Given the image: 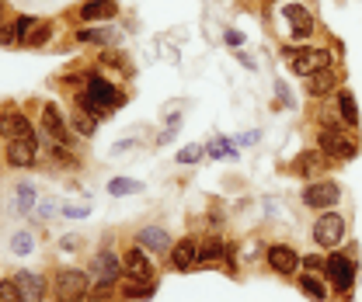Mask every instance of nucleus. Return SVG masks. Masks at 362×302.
<instances>
[{
	"label": "nucleus",
	"mask_w": 362,
	"mask_h": 302,
	"mask_svg": "<svg viewBox=\"0 0 362 302\" xmlns=\"http://www.w3.org/2000/svg\"><path fill=\"white\" fill-rule=\"evenodd\" d=\"M317 150L327 160H352L359 153V139L349 132V126H320V132H317Z\"/></svg>",
	"instance_id": "obj_1"
},
{
	"label": "nucleus",
	"mask_w": 362,
	"mask_h": 302,
	"mask_svg": "<svg viewBox=\"0 0 362 302\" xmlns=\"http://www.w3.org/2000/svg\"><path fill=\"white\" fill-rule=\"evenodd\" d=\"M90 282L98 285V292H108L126 271H122V260H119V254H112V250H98L94 258H90V267H88ZM94 292V296H98Z\"/></svg>",
	"instance_id": "obj_2"
},
{
	"label": "nucleus",
	"mask_w": 362,
	"mask_h": 302,
	"mask_svg": "<svg viewBox=\"0 0 362 302\" xmlns=\"http://www.w3.org/2000/svg\"><path fill=\"white\" fill-rule=\"evenodd\" d=\"M90 274L88 271H77V267H59L56 278H52V289H56V302H81L88 296Z\"/></svg>",
	"instance_id": "obj_3"
},
{
	"label": "nucleus",
	"mask_w": 362,
	"mask_h": 302,
	"mask_svg": "<svg viewBox=\"0 0 362 302\" xmlns=\"http://www.w3.org/2000/svg\"><path fill=\"white\" fill-rule=\"evenodd\" d=\"M122 271H126V282H136V285H157V267H153V260H150V250H143L139 243H136L133 250H126Z\"/></svg>",
	"instance_id": "obj_4"
},
{
	"label": "nucleus",
	"mask_w": 362,
	"mask_h": 302,
	"mask_svg": "<svg viewBox=\"0 0 362 302\" xmlns=\"http://www.w3.org/2000/svg\"><path fill=\"white\" fill-rule=\"evenodd\" d=\"M324 278H327L341 296H349L352 285H356V260L349 258V254H331V258L324 260Z\"/></svg>",
	"instance_id": "obj_5"
},
{
	"label": "nucleus",
	"mask_w": 362,
	"mask_h": 302,
	"mask_svg": "<svg viewBox=\"0 0 362 302\" xmlns=\"http://www.w3.org/2000/svg\"><path fill=\"white\" fill-rule=\"evenodd\" d=\"M341 202V188L334 184V181H310L307 188H303V205L307 209H317V212H324V209H334Z\"/></svg>",
	"instance_id": "obj_6"
},
{
	"label": "nucleus",
	"mask_w": 362,
	"mask_h": 302,
	"mask_svg": "<svg viewBox=\"0 0 362 302\" xmlns=\"http://www.w3.org/2000/svg\"><path fill=\"white\" fill-rule=\"evenodd\" d=\"M345 240V219L338 212H320L314 222V243L324 250H334Z\"/></svg>",
	"instance_id": "obj_7"
},
{
	"label": "nucleus",
	"mask_w": 362,
	"mask_h": 302,
	"mask_svg": "<svg viewBox=\"0 0 362 302\" xmlns=\"http://www.w3.org/2000/svg\"><path fill=\"white\" fill-rule=\"evenodd\" d=\"M0 135L11 139H25V143H39V135L32 129V122L18 111V108H0Z\"/></svg>",
	"instance_id": "obj_8"
},
{
	"label": "nucleus",
	"mask_w": 362,
	"mask_h": 302,
	"mask_svg": "<svg viewBox=\"0 0 362 302\" xmlns=\"http://www.w3.org/2000/svg\"><path fill=\"white\" fill-rule=\"evenodd\" d=\"M282 18H286V25H289V35L296 39V42H303V39H310L317 32V21H314V14L303 7V4H286L282 7Z\"/></svg>",
	"instance_id": "obj_9"
},
{
	"label": "nucleus",
	"mask_w": 362,
	"mask_h": 302,
	"mask_svg": "<svg viewBox=\"0 0 362 302\" xmlns=\"http://www.w3.org/2000/svg\"><path fill=\"white\" fill-rule=\"evenodd\" d=\"M289 66L300 77H314L320 70H331V52L327 49H296V56L289 59Z\"/></svg>",
	"instance_id": "obj_10"
},
{
	"label": "nucleus",
	"mask_w": 362,
	"mask_h": 302,
	"mask_svg": "<svg viewBox=\"0 0 362 302\" xmlns=\"http://www.w3.org/2000/svg\"><path fill=\"white\" fill-rule=\"evenodd\" d=\"M42 143H63V146H74L70 126L63 122V111H59L56 104H45L42 108Z\"/></svg>",
	"instance_id": "obj_11"
},
{
	"label": "nucleus",
	"mask_w": 362,
	"mask_h": 302,
	"mask_svg": "<svg viewBox=\"0 0 362 302\" xmlns=\"http://www.w3.org/2000/svg\"><path fill=\"white\" fill-rule=\"evenodd\" d=\"M265 258H269V267L275 274H296L300 264H303V258L296 254V247H289V243H272Z\"/></svg>",
	"instance_id": "obj_12"
},
{
	"label": "nucleus",
	"mask_w": 362,
	"mask_h": 302,
	"mask_svg": "<svg viewBox=\"0 0 362 302\" xmlns=\"http://www.w3.org/2000/svg\"><path fill=\"white\" fill-rule=\"evenodd\" d=\"M136 243H139L143 250H153V254H168V250L175 247L171 233L160 229V226H143V229L136 233Z\"/></svg>",
	"instance_id": "obj_13"
},
{
	"label": "nucleus",
	"mask_w": 362,
	"mask_h": 302,
	"mask_svg": "<svg viewBox=\"0 0 362 302\" xmlns=\"http://www.w3.org/2000/svg\"><path fill=\"white\" fill-rule=\"evenodd\" d=\"M88 94L98 101V104H105L108 111L122 104V94L115 90V84H108V80H105V77H98V73H90L88 77Z\"/></svg>",
	"instance_id": "obj_14"
},
{
	"label": "nucleus",
	"mask_w": 362,
	"mask_h": 302,
	"mask_svg": "<svg viewBox=\"0 0 362 302\" xmlns=\"http://www.w3.org/2000/svg\"><path fill=\"white\" fill-rule=\"evenodd\" d=\"M14 282H18L21 302H45V278L42 274H35V271H18Z\"/></svg>",
	"instance_id": "obj_15"
},
{
	"label": "nucleus",
	"mask_w": 362,
	"mask_h": 302,
	"mask_svg": "<svg viewBox=\"0 0 362 302\" xmlns=\"http://www.w3.org/2000/svg\"><path fill=\"white\" fill-rule=\"evenodd\" d=\"M324 160H327V157H324L320 150H303V153H300V157L289 164V171L296 174V177L317 181V177H320V167H324Z\"/></svg>",
	"instance_id": "obj_16"
},
{
	"label": "nucleus",
	"mask_w": 362,
	"mask_h": 302,
	"mask_svg": "<svg viewBox=\"0 0 362 302\" xmlns=\"http://www.w3.org/2000/svg\"><path fill=\"white\" fill-rule=\"evenodd\" d=\"M35 157H39V143H25V139L7 143V164L11 167H32Z\"/></svg>",
	"instance_id": "obj_17"
},
{
	"label": "nucleus",
	"mask_w": 362,
	"mask_h": 302,
	"mask_svg": "<svg viewBox=\"0 0 362 302\" xmlns=\"http://www.w3.org/2000/svg\"><path fill=\"white\" fill-rule=\"evenodd\" d=\"M168 258H171V267H175V271H188V267L195 264V258H199V240H192V236L178 240V243L168 250Z\"/></svg>",
	"instance_id": "obj_18"
},
{
	"label": "nucleus",
	"mask_w": 362,
	"mask_h": 302,
	"mask_svg": "<svg viewBox=\"0 0 362 302\" xmlns=\"http://www.w3.org/2000/svg\"><path fill=\"white\" fill-rule=\"evenodd\" d=\"M226 250H230V243H223L220 236H209V240H202V243H199V258H195V264H199V267L220 264V260L226 258Z\"/></svg>",
	"instance_id": "obj_19"
},
{
	"label": "nucleus",
	"mask_w": 362,
	"mask_h": 302,
	"mask_svg": "<svg viewBox=\"0 0 362 302\" xmlns=\"http://www.w3.org/2000/svg\"><path fill=\"white\" fill-rule=\"evenodd\" d=\"M338 122L341 126H349V129H356L359 126V104H356V97H352V90H345V87H338Z\"/></svg>",
	"instance_id": "obj_20"
},
{
	"label": "nucleus",
	"mask_w": 362,
	"mask_h": 302,
	"mask_svg": "<svg viewBox=\"0 0 362 302\" xmlns=\"http://www.w3.org/2000/svg\"><path fill=\"white\" fill-rule=\"evenodd\" d=\"M115 14H119V4L115 0H88L81 7V18L84 21H112Z\"/></svg>",
	"instance_id": "obj_21"
},
{
	"label": "nucleus",
	"mask_w": 362,
	"mask_h": 302,
	"mask_svg": "<svg viewBox=\"0 0 362 302\" xmlns=\"http://www.w3.org/2000/svg\"><path fill=\"white\" fill-rule=\"evenodd\" d=\"M35 198H39V195H35V184H32V181H21V184L14 188V212H18V216H28V212L35 209Z\"/></svg>",
	"instance_id": "obj_22"
},
{
	"label": "nucleus",
	"mask_w": 362,
	"mask_h": 302,
	"mask_svg": "<svg viewBox=\"0 0 362 302\" xmlns=\"http://www.w3.org/2000/svg\"><path fill=\"white\" fill-rule=\"evenodd\" d=\"M296 285H300V292H303L307 299H314V302H324V299H327V285H324L317 274H310V271H300Z\"/></svg>",
	"instance_id": "obj_23"
},
{
	"label": "nucleus",
	"mask_w": 362,
	"mask_h": 302,
	"mask_svg": "<svg viewBox=\"0 0 362 302\" xmlns=\"http://www.w3.org/2000/svg\"><path fill=\"white\" fill-rule=\"evenodd\" d=\"M334 87H338V77H334L331 70H320V73H314V77H310L307 90H310V97H324V94H331Z\"/></svg>",
	"instance_id": "obj_24"
},
{
	"label": "nucleus",
	"mask_w": 362,
	"mask_h": 302,
	"mask_svg": "<svg viewBox=\"0 0 362 302\" xmlns=\"http://www.w3.org/2000/svg\"><path fill=\"white\" fill-rule=\"evenodd\" d=\"M77 39H81V42L112 45V42H119V32H115V28H81V32H77Z\"/></svg>",
	"instance_id": "obj_25"
},
{
	"label": "nucleus",
	"mask_w": 362,
	"mask_h": 302,
	"mask_svg": "<svg viewBox=\"0 0 362 302\" xmlns=\"http://www.w3.org/2000/svg\"><path fill=\"white\" fill-rule=\"evenodd\" d=\"M77 104H81V111H88L90 119H94V122H105V119L112 115V111H108L105 104H98V101L90 97L88 90H84V94H77Z\"/></svg>",
	"instance_id": "obj_26"
},
{
	"label": "nucleus",
	"mask_w": 362,
	"mask_h": 302,
	"mask_svg": "<svg viewBox=\"0 0 362 302\" xmlns=\"http://www.w3.org/2000/svg\"><path fill=\"white\" fill-rule=\"evenodd\" d=\"M11 250H14L18 258H28V254L35 250V236H32L28 229H18V233L11 236Z\"/></svg>",
	"instance_id": "obj_27"
},
{
	"label": "nucleus",
	"mask_w": 362,
	"mask_h": 302,
	"mask_svg": "<svg viewBox=\"0 0 362 302\" xmlns=\"http://www.w3.org/2000/svg\"><path fill=\"white\" fill-rule=\"evenodd\" d=\"M133 191H143L139 181H129V177H115V181H108V195H115V198H126V195H133Z\"/></svg>",
	"instance_id": "obj_28"
},
{
	"label": "nucleus",
	"mask_w": 362,
	"mask_h": 302,
	"mask_svg": "<svg viewBox=\"0 0 362 302\" xmlns=\"http://www.w3.org/2000/svg\"><path fill=\"white\" fill-rule=\"evenodd\" d=\"M70 126L81 132V135H94V129H98V122L90 119L88 111H70Z\"/></svg>",
	"instance_id": "obj_29"
},
{
	"label": "nucleus",
	"mask_w": 362,
	"mask_h": 302,
	"mask_svg": "<svg viewBox=\"0 0 362 302\" xmlns=\"http://www.w3.org/2000/svg\"><path fill=\"white\" fill-rule=\"evenodd\" d=\"M35 25H39V21H35L32 14H18V18H14V32H18V39L25 42V39L32 35V28H35Z\"/></svg>",
	"instance_id": "obj_30"
},
{
	"label": "nucleus",
	"mask_w": 362,
	"mask_h": 302,
	"mask_svg": "<svg viewBox=\"0 0 362 302\" xmlns=\"http://www.w3.org/2000/svg\"><path fill=\"white\" fill-rule=\"evenodd\" d=\"M0 302H21V292H18L14 278H0Z\"/></svg>",
	"instance_id": "obj_31"
},
{
	"label": "nucleus",
	"mask_w": 362,
	"mask_h": 302,
	"mask_svg": "<svg viewBox=\"0 0 362 302\" xmlns=\"http://www.w3.org/2000/svg\"><path fill=\"white\" fill-rule=\"evenodd\" d=\"M202 153H206L202 146H185V150L178 153V164H199V160H202Z\"/></svg>",
	"instance_id": "obj_32"
},
{
	"label": "nucleus",
	"mask_w": 362,
	"mask_h": 302,
	"mask_svg": "<svg viewBox=\"0 0 362 302\" xmlns=\"http://www.w3.org/2000/svg\"><path fill=\"white\" fill-rule=\"evenodd\" d=\"M49 35H52V32H49L45 25H35V28H32V35H28L25 42L28 45H42V42H49Z\"/></svg>",
	"instance_id": "obj_33"
},
{
	"label": "nucleus",
	"mask_w": 362,
	"mask_h": 302,
	"mask_svg": "<svg viewBox=\"0 0 362 302\" xmlns=\"http://www.w3.org/2000/svg\"><path fill=\"white\" fill-rule=\"evenodd\" d=\"M18 32H14V21L11 25H0V45H18Z\"/></svg>",
	"instance_id": "obj_34"
},
{
	"label": "nucleus",
	"mask_w": 362,
	"mask_h": 302,
	"mask_svg": "<svg viewBox=\"0 0 362 302\" xmlns=\"http://www.w3.org/2000/svg\"><path fill=\"white\" fill-rule=\"evenodd\" d=\"M300 267H303V271H310V274H317V271L324 267V260H320V254H307V258H303V264H300Z\"/></svg>",
	"instance_id": "obj_35"
},
{
	"label": "nucleus",
	"mask_w": 362,
	"mask_h": 302,
	"mask_svg": "<svg viewBox=\"0 0 362 302\" xmlns=\"http://www.w3.org/2000/svg\"><path fill=\"white\" fill-rule=\"evenodd\" d=\"M88 212H90L88 205H63V216L66 219H84Z\"/></svg>",
	"instance_id": "obj_36"
},
{
	"label": "nucleus",
	"mask_w": 362,
	"mask_h": 302,
	"mask_svg": "<svg viewBox=\"0 0 362 302\" xmlns=\"http://www.w3.org/2000/svg\"><path fill=\"white\" fill-rule=\"evenodd\" d=\"M255 139H258V132H244V135H237L233 143H237V146H251Z\"/></svg>",
	"instance_id": "obj_37"
},
{
	"label": "nucleus",
	"mask_w": 362,
	"mask_h": 302,
	"mask_svg": "<svg viewBox=\"0 0 362 302\" xmlns=\"http://www.w3.org/2000/svg\"><path fill=\"white\" fill-rule=\"evenodd\" d=\"M223 39H226V45H244V35H240V32H226Z\"/></svg>",
	"instance_id": "obj_38"
},
{
	"label": "nucleus",
	"mask_w": 362,
	"mask_h": 302,
	"mask_svg": "<svg viewBox=\"0 0 362 302\" xmlns=\"http://www.w3.org/2000/svg\"><path fill=\"white\" fill-rule=\"evenodd\" d=\"M52 212H56V205H52V202H42V205H39V216L42 219H49Z\"/></svg>",
	"instance_id": "obj_39"
},
{
	"label": "nucleus",
	"mask_w": 362,
	"mask_h": 302,
	"mask_svg": "<svg viewBox=\"0 0 362 302\" xmlns=\"http://www.w3.org/2000/svg\"><path fill=\"white\" fill-rule=\"evenodd\" d=\"M77 243H81V240H77V236H66V240H63V243H59V247H63V250H66V254H70V250H74V247H77Z\"/></svg>",
	"instance_id": "obj_40"
},
{
	"label": "nucleus",
	"mask_w": 362,
	"mask_h": 302,
	"mask_svg": "<svg viewBox=\"0 0 362 302\" xmlns=\"http://www.w3.org/2000/svg\"><path fill=\"white\" fill-rule=\"evenodd\" d=\"M0 7H4V0H0Z\"/></svg>",
	"instance_id": "obj_41"
}]
</instances>
